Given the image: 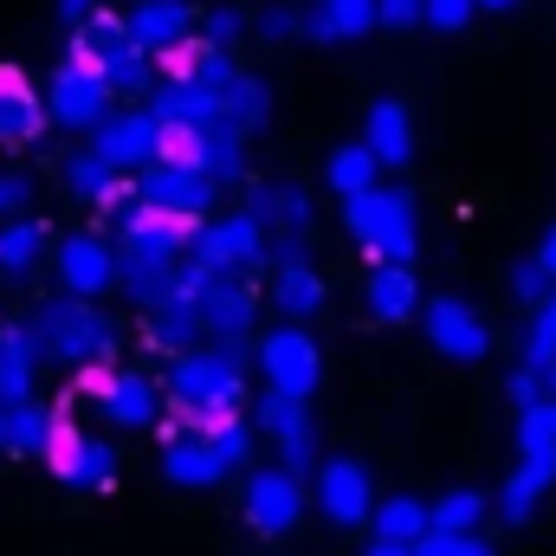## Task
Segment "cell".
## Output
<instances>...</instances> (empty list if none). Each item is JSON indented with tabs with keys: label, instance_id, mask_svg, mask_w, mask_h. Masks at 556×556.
Listing matches in <instances>:
<instances>
[{
	"label": "cell",
	"instance_id": "6da1fadb",
	"mask_svg": "<svg viewBox=\"0 0 556 556\" xmlns=\"http://www.w3.org/2000/svg\"><path fill=\"white\" fill-rule=\"evenodd\" d=\"M247 337H214V343H194L168 363V402L181 433H207L227 415H240V395H247Z\"/></svg>",
	"mask_w": 556,
	"mask_h": 556
},
{
	"label": "cell",
	"instance_id": "7a4b0ae2",
	"mask_svg": "<svg viewBox=\"0 0 556 556\" xmlns=\"http://www.w3.org/2000/svg\"><path fill=\"white\" fill-rule=\"evenodd\" d=\"M188 240H194V227L162 220V214H149L142 201H137V214L117 220V285H124V298H130L137 311L162 304V298L181 285Z\"/></svg>",
	"mask_w": 556,
	"mask_h": 556
},
{
	"label": "cell",
	"instance_id": "3957f363",
	"mask_svg": "<svg viewBox=\"0 0 556 556\" xmlns=\"http://www.w3.org/2000/svg\"><path fill=\"white\" fill-rule=\"evenodd\" d=\"M26 330L39 337V356L65 363V369H91V363H117V324L91 304V298H46Z\"/></svg>",
	"mask_w": 556,
	"mask_h": 556
},
{
	"label": "cell",
	"instance_id": "277c9868",
	"mask_svg": "<svg viewBox=\"0 0 556 556\" xmlns=\"http://www.w3.org/2000/svg\"><path fill=\"white\" fill-rule=\"evenodd\" d=\"M343 227H350V240H356L369 260H382V266H415L420 227H415V201H408L402 188H363V194H350V201H343Z\"/></svg>",
	"mask_w": 556,
	"mask_h": 556
},
{
	"label": "cell",
	"instance_id": "5b68a950",
	"mask_svg": "<svg viewBox=\"0 0 556 556\" xmlns=\"http://www.w3.org/2000/svg\"><path fill=\"white\" fill-rule=\"evenodd\" d=\"M175 291H188L201 304L207 337H247L253 317H260V285H253V273H207V266L181 260V285Z\"/></svg>",
	"mask_w": 556,
	"mask_h": 556
},
{
	"label": "cell",
	"instance_id": "8992f818",
	"mask_svg": "<svg viewBox=\"0 0 556 556\" xmlns=\"http://www.w3.org/2000/svg\"><path fill=\"white\" fill-rule=\"evenodd\" d=\"M214 181L201 175V168H181V162H149L137 175V201L149 214H162V220H181V227H201L207 220V207H214Z\"/></svg>",
	"mask_w": 556,
	"mask_h": 556
},
{
	"label": "cell",
	"instance_id": "52a82bcc",
	"mask_svg": "<svg viewBox=\"0 0 556 556\" xmlns=\"http://www.w3.org/2000/svg\"><path fill=\"white\" fill-rule=\"evenodd\" d=\"M188 260L207 273H260L266 266V227L253 214H227V220H201L188 240Z\"/></svg>",
	"mask_w": 556,
	"mask_h": 556
},
{
	"label": "cell",
	"instance_id": "ba28073f",
	"mask_svg": "<svg viewBox=\"0 0 556 556\" xmlns=\"http://www.w3.org/2000/svg\"><path fill=\"white\" fill-rule=\"evenodd\" d=\"M111 104L117 98H111L104 72H91L78 59H65L52 72V85H46V124H59V130H98L111 117Z\"/></svg>",
	"mask_w": 556,
	"mask_h": 556
},
{
	"label": "cell",
	"instance_id": "9c48e42d",
	"mask_svg": "<svg viewBox=\"0 0 556 556\" xmlns=\"http://www.w3.org/2000/svg\"><path fill=\"white\" fill-rule=\"evenodd\" d=\"M46 466H52L65 485H78V492H111V485H117V446H111V440H91V433H78L65 415L52 420Z\"/></svg>",
	"mask_w": 556,
	"mask_h": 556
},
{
	"label": "cell",
	"instance_id": "30bf717a",
	"mask_svg": "<svg viewBox=\"0 0 556 556\" xmlns=\"http://www.w3.org/2000/svg\"><path fill=\"white\" fill-rule=\"evenodd\" d=\"M260 369H266V382H273L278 395L311 402V389H317V376H324V356H317V343L304 337V324H285V330H273V337L260 343Z\"/></svg>",
	"mask_w": 556,
	"mask_h": 556
},
{
	"label": "cell",
	"instance_id": "8fae6325",
	"mask_svg": "<svg viewBox=\"0 0 556 556\" xmlns=\"http://www.w3.org/2000/svg\"><path fill=\"white\" fill-rule=\"evenodd\" d=\"M162 149V124L149 111H111L98 130H91V155H104L117 175H142Z\"/></svg>",
	"mask_w": 556,
	"mask_h": 556
},
{
	"label": "cell",
	"instance_id": "7c38bea8",
	"mask_svg": "<svg viewBox=\"0 0 556 556\" xmlns=\"http://www.w3.org/2000/svg\"><path fill=\"white\" fill-rule=\"evenodd\" d=\"M420 324H427V343H433L440 356H453V363H479V356L492 350V330H485L479 311L459 304V298H427V304H420Z\"/></svg>",
	"mask_w": 556,
	"mask_h": 556
},
{
	"label": "cell",
	"instance_id": "4fadbf2b",
	"mask_svg": "<svg viewBox=\"0 0 556 556\" xmlns=\"http://www.w3.org/2000/svg\"><path fill=\"white\" fill-rule=\"evenodd\" d=\"M298 518H304V485H298L285 466H266V472L247 479V525H253L260 538L298 531Z\"/></svg>",
	"mask_w": 556,
	"mask_h": 556
},
{
	"label": "cell",
	"instance_id": "5bb4252c",
	"mask_svg": "<svg viewBox=\"0 0 556 556\" xmlns=\"http://www.w3.org/2000/svg\"><path fill=\"white\" fill-rule=\"evenodd\" d=\"M317 505H324V518L343 525V531L369 525V511H376L369 466H356V459H317Z\"/></svg>",
	"mask_w": 556,
	"mask_h": 556
},
{
	"label": "cell",
	"instance_id": "9a60e30c",
	"mask_svg": "<svg viewBox=\"0 0 556 556\" xmlns=\"http://www.w3.org/2000/svg\"><path fill=\"white\" fill-rule=\"evenodd\" d=\"M52 266H59V285L72 298H104L117 285V247L104 233H72V240H59Z\"/></svg>",
	"mask_w": 556,
	"mask_h": 556
},
{
	"label": "cell",
	"instance_id": "2e32d148",
	"mask_svg": "<svg viewBox=\"0 0 556 556\" xmlns=\"http://www.w3.org/2000/svg\"><path fill=\"white\" fill-rule=\"evenodd\" d=\"M149 117L162 124V130H214V124H227V111H220V91H207V85H194V78H168V85H155L149 91Z\"/></svg>",
	"mask_w": 556,
	"mask_h": 556
},
{
	"label": "cell",
	"instance_id": "e0dca14e",
	"mask_svg": "<svg viewBox=\"0 0 556 556\" xmlns=\"http://www.w3.org/2000/svg\"><path fill=\"white\" fill-rule=\"evenodd\" d=\"M201 337H207V324H201V304H194L188 291H168L162 304L142 311V343L162 350V356H181V350H194Z\"/></svg>",
	"mask_w": 556,
	"mask_h": 556
},
{
	"label": "cell",
	"instance_id": "ac0fdd59",
	"mask_svg": "<svg viewBox=\"0 0 556 556\" xmlns=\"http://www.w3.org/2000/svg\"><path fill=\"white\" fill-rule=\"evenodd\" d=\"M162 472H168L175 485H188V492H207V485L227 479V459L214 453L207 433H181V427H168V440H162Z\"/></svg>",
	"mask_w": 556,
	"mask_h": 556
},
{
	"label": "cell",
	"instance_id": "d6986e66",
	"mask_svg": "<svg viewBox=\"0 0 556 556\" xmlns=\"http://www.w3.org/2000/svg\"><path fill=\"white\" fill-rule=\"evenodd\" d=\"M98 408L117 420V427H155L162 420V389L142 369H111L104 389H98Z\"/></svg>",
	"mask_w": 556,
	"mask_h": 556
},
{
	"label": "cell",
	"instance_id": "ffe728a7",
	"mask_svg": "<svg viewBox=\"0 0 556 556\" xmlns=\"http://www.w3.org/2000/svg\"><path fill=\"white\" fill-rule=\"evenodd\" d=\"M369 26H382V13H376V0H317L304 20H298V33L311 39V46H337V39H363Z\"/></svg>",
	"mask_w": 556,
	"mask_h": 556
},
{
	"label": "cell",
	"instance_id": "44dd1931",
	"mask_svg": "<svg viewBox=\"0 0 556 556\" xmlns=\"http://www.w3.org/2000/svg\"><path fill=\"white\" fill-rule=\"evenodd\" d=\"M46 130V98L20 78V72H0V149H26Z\"/></svg>",
	"mask_w": 556,
	"mask_h": 556
},
{
	"label": "cell",
	"instance_id": "7402d4cb",
	"mask_svg": "<svg viewBox=\"0 0 556 556\" xmlns=\"http://www.w3.org/2000/svg\"><path fill=\"white\" fill-rule=\"evenodd\" d=\"M363 149L382 162V168H408L415 162V124H408V104L382 98L369 104V124H363Z\"/></svg>",
	"mask_w": 556,
	"mask_h": 556
},
{
	"label": "cell",
	"instance_id": "603a6c76",
	"mask_svg": "<svg viewBox=\"0 0 556 556\" xmlns=\"http://www.w3.org/2000/svg\"><path fill=\"white\" fill-rule=\"evenodd\" d=\"M130 39L149 59L168 52V46H181V39H194V7L188 0H142L137 13H130Z\"/></svg>",
	"mask_w": 556,
	"mask_h": 556
},
{
	"label": "cell",
	"instance_id": "cb8c5ba5",
	"mask_svg": "<svg viewBox=\"0 0 556 556\" xmlns=\"http://www.w3.org/2000/svg\"><path fill=\"white\" fill-rule=\"evenodd\" d=\"M556 485V453H525L518 459V472L505 479V492H498V518L505 525H531V511H538V498Z\"/></svg>",
	"mask_w": 556,
	"mask_h": 556
},
{
	"label": "cell",
	"instance_id": "d4e9b609",
	"mask_svg": "<svg viewBox=\"0 0 556 556\" xmlns=\"http://www.w3.org/2000/svg\"><path fill=\"white\" fill-rule=\"evenodd\" d=\"M247 214L266 227V233H304L311 227V194L298 188V181H253V194H247Z\"/></svg>",
	"mask_w": 556,
	"mask_h": 556
},
{
	"label": "cell",
	"instance_id": "484cf974",
	"mask_svg": "<svg viewBox=\"0 0 556 556\" xmlns=\"http://www.w3.org/2000/svg\"><path fill=\"white\" fill-rule=\"evenodd\" d=\"M33 369H39V337L26 324H7L0 330V408L33 395Z\"/></svg>",
	"mask_w": 556,
	"mask_h": 556
},
{
	"label": "cell",
	"instance_id": "4316f807",
	"mask_svg": "<svg viewBox=\"0 0 556 556\" xmlns=\"http://www.w3.org/2000/svg\"><path fill=\"white\" fill-rule=\"evenodd\" d=\"M369 317L376 324H408V317H420L415 266H376L369 273Z\"/></svg>",
	"mask_w": 556,
	"mask_h": 556
},
{
	"label": "cell",
	"instance_id": "83f0119b",
	"mask_svg": "<svg viewBox=\"0 0 556 556\" xmlns=\"http://www.w3.org/2000/svg\"><path fill=\"white\" fill-rule=\"evenodd\" d=\"M124 46H137V39H130V20H117V13H104V7H98L85 26H72V59L91 65V72H98L104 59H117Z\"/></svg>",
	"mask_w": 556,
	"mask_h": 556
},
{
	"label": "cell",
	"instance_id": "f1b7e54d",
	"mask_svg": "<svg viewBox=\"0 0 556 556\" xmlns=\"http://www.w3.org/2000/svg\"><path fill=\"white\" fill-rule=\"evenodd\" d=\"M46 220H33V214H20V220H7L0 227V278H26L39 260H46Z\"/></svg>",
	"mask_w": 556,
	"mask_h": 556
},
{
	"label": "cell",
	"instance_id": "f546056e",
	"mask_svg": "<svg viewBox=\"0 0 556 556\" xmlns=\"http://www.w3.org/2000/svg\"><path fill=\"white\" fill-rule=\"evenodd\" d=\"M273 304L291 317V324H304V317H317V311H324V278L311 273V260H304V266H278Z\"/></svg>",
	"mask_w": 556,
	"mask_h": 556
},
{
	"label": "cell",
	"instance_id": "4dcf8cb0",
	"mask_svg": "<svg viewBox=\"0 0 556 556\" xmlns=\"http://www.w3.org/2000/svg\"><path fill=\"white\" fill-rule=\"evenodd\" d=\"M220 111L253 137V130H266V117H273V85H266V78H253V72H240V78L220 91Z\"/></svg>",
	"mask_w": 556,
	"mask_h": 556
},
{
	"label": "cell",
	"instance_id": "1f68e13d",
	"mask_svg": "<svg viewBox=\"0 0 556 556\" xmlns=\"http://www.w3.org/2000/svg\"><path fill=\"white\" fill-rule=\"evenodd\" d=\"M369 525H376V538H389V544H420V538L433 531V525H427V505L408 498V492H402V498H382V505L369 511Z\"/></svg>",
	"mask_w": 556,
	"mask_h": 556
},
{
	"label": "cell",
	"instance_id": "d6a6232c",
	"mask_svg": "<svg viewBox=\"0 0 556 556\" xmlns=\"http://www.w3.org/2000/svg\"><path fill=\"white\" fill-rule=\"evenodd\" d=\"M52 408H39V402H33V395H26V402H13V408H7V453H39V459H46V440H52Z\"/></svg>",
	"mask_w": 556,
	"mask_h": 556
},
{
	"label": "cell",
	"instance_id": "836d02e7",
	"mask_svg": "<svg viewBox=\"0 0 556 556\" xmlns=\"http://www.w3.org/2000/svg\"><path fill=\"white\" fill-rule=\"evenodd\" d=\"M479 518H485V492H466V485L427 505V525H433V531H446V538H466V531H479Z\"/></svg>",
	"mask_w": 556,
	"mask_h": 556
},
{
	"label": "cell",
	"instance_id": "e575fe53",
	"mask_svg": "<svg viewBox=\"0 0 556 556\" xmlns=\"http://www.w3.org/2000/svg\"><path fill=\"white\" fill-rule=\"evenodd\" d=\"M98 72H104L111 98H149V72H155V59H149L142 46H124V52H117V59H104Z\"/></svg>",
	"mask_w": 556,
	"mask_h": 556
},
{
	"label": "cell",
	"instance_id": "d590c367",
	"mask_svg": "<svg viewBox=\"0 0 556 556\" xmlns=\"http://www.w3.org/2000/svg\"><path fill=\"white\" fill-rule=\"evenodd\" d=\"M376 168H382V162H376V155H369L363 142H343V149L330 155V188H337V194L350 201V194L376 188Z\"/></svg>",
	"mask_w": 556,
	"mask_h": 556
},
{
	"label": "cell",
	"instance_id": "8d00e7d4",
	"mask_svg": "<svg viewBox=\"0 0 556 556\" xmlns=\"http://www.w3.org/2000/svg\"><path fill=\"white\" fill-rule=\"evenodd\" d=\"M525 453H556V402L518 408V459Z\"/></svg>",
	"mask_w": 556,
	"mask_h": 556
},
{
	"label": "cell",
	"instance_id": "74e56055",
	"mask_svg": "<svg viewBox=\"0 0 556 556\" xmlns=\"http://www.w3.org/2000/svg\"><path fill=\"white\" fill-rule=\"evenodd\" d=\"M253 427H260V433H291V427H304V402H298V395H278V389H266V395H260V402H253Z\"/></svg>",
	"mask_w": 556,
	"mask_h": 556
},
{
	"label": "cell",
	"instance_id": "f35d334b",
	"mask_svg": "<svg viewBox=\"0 0 556 556\" xmlns=\"http://www.w3.org/2000/svg\"><path fill=\"white\" fill-rule=\"evenodd\" d=\"M194 85H207V91H227L233 78H240V65H233V52L227 46H207V39H194V72H188Z\"/></svg>",
	"mask_w": 556,
	"mask_h": 556
},
{
	"label": "cell",
	"instance_id": "ab89813d",
	"mask_svg": "<svg viewBox=\"0 0 556 556\" xmlns=\"http://www.w3.org/2000/svg\"><path fill=\"white\" fill-rule=\"evenodd\" d=\"M207 440H214V453L227 459V472H233V466H240V459L253 453V427H247L240 415H227L220 427H207Z\"/></svg>",
	"mask_w": 556,
	"mask_h": 556
},
{
	"label": "cell",
	"instance_id": "60d3db41",
	"mask_svg": "<svg viewBox=\"0 0 556 556\" xmlns=\"http://www.w3.org/2000/svg\"><path fill=\"white\" fill-rule=\"evenodd\" d=\"M278 459H285V472H291V479L317 466V433H311V420H304V427H291V433H278Z\"/></svg>",
	"mask_w": 556,
	"mask_h": 556
},
{
	"label": "cell",
	"instance_id": "b9f144b4",
	"mask_svg": "<svg viewBox=\"0 0 556 556\" xmlns=\"http://www.w3.org/2000/svg\"><path fill=\"white\" fill-rule=\"evenodd\" d=\"M415 556H492V544L479 538V531H466V538H446V531H427L415 544Z\"/></svg>",
	"mask_w": 556,
	"mask_h": 556
},
{
	"label": "cell",
	"instance_id": "7bdbcfd3",
	"mask_svg": "<svg viewBox=\"0 0 556 556\" xmlns=\"http://www.w3.org/2000/svg\"><path fill=\"white\" fill-rule=\"evenodd\" d=\"M33 207V175L26 168H0V220H20Z\"/></svg>",
	"mask_w": 556,
	"mask_h": 556
},
{
	"label": "cell",
	"instance_id": "ee69618b",
	"mask_svg": "<svg viewBox=\"0 0 556 556\" xmlns=\"http://www.w3.org/2000/svg\"><path fill=\"white\" fill-rule=\"evenodd\" d=\"M511 298H518V304H531V311H538V304H544V298H551V273H544V266H538V260H525V266H518V273H511Z\"/></svg>",
	"mask_w": 556,
	"mask_h": 556
},
{
	"label": "cell",
	"instance_id": "f6af8a7d",
	"mask_svg": "<svg viewBox=\"0 0 556 556\" xmlns=\"http://www.w3.org/2000/svg\"><path fill=\"white\" fill-rule=\"evenodd\" d=\"M472 7H479V0H420V20L440 26V33H459V26L472 20Z\"/></svg>",
	"mask_w": 556,
	"mask_h": 556
},
{
	"label": "cell",
	"instance_id": "bcb514c9",
	"mask_svg": "<svg viewBox=\"0 0 556 556\" xmlns=\"http://www.w3.org/2000/svg\"><path fill=\"white\" fill-rule=\"evenodd\" d=\"M556 363V330L544 317H531V330H525V369H551Z\"/></svg>",
	"mask_w": 556,
	"mask_h": 556
},
{
	"label": "cell",
	"instance_id": "7dc6e473",
	"mask_svg": "<svg viewBox=\"0 0 556 556\" xmlns=\"http://www.w3.org/2000/svg\"><path fill=\"white\" fill-rule=\"evenodd\" d=\"M240 33H247V20H240L233 7H214V13L201 20V39H207V46H227V52H233V39H240Z\"/></svg>",
	"mask_w": 556,
	"mask_h": 556
},
{
	"label": "cell",
	"instance_id": "c3c4849f",
	"mask_svg": "<svg viewBox=\"0 0 556 556\" xmlns=\"http://www.w3.org/2000/svg\"><path fill=\"white\" fill-rule=\"evenodd\" d=\"M505 395H511V408H531V402H544V376L538 369H511Z\"/></svg>",
	"mask_w": 556,
	"mask_h": 556
},
{
	"label": "cell",
	"instance_id": "681fc988",
	"mask_svg": "<svg viewBox=\"0 0 556 556\" xmlns=\"http://www.w3.org/2000/svg\"><path fill=\"white\" fill-rule=\"evenodd\" d=\"M291 33H298V13L291 7H266L260 13V39H291Z\"/></svg>",
	"mask_w": 556,
	"mask_h": 556
},
{
	"label": "cell",
	"instance_id": "f907efd6",
	"mask_svg": "<svg viewBox=\"0 0 556 556\" xmlns=\"http://www.w3.org/2000/svg\"><path fill=\"white\" fill-rule=\"evenodd\" d=\"M376 13L389 26H408V20H420V0H376Z\"/></svg>",
	"mask_w": 556,
	"mask_h": 556
},
{
	"label": "cell",
	"instance_id": "816d5d0a",
	"mask_svg": "<svg viewBox=\"0 0 556 556\" xmlns=\"http://www.w3.org/2000/svg\"><path fill=\"white\" fill-rule=\"evenodd\" d=\"M91 13H98V0H59V20H65V26H85Z\"/></svg>",
	"mask_w": 556,
	"mask_h": 556
},
{
	"label": "cell",
	"instance_id": "f5cc1de1",
	"mask_svg": "<svg viewBox=\"0 0 556 556\" xmlns=\"http://www.w3.org/2000/svg\"><path fill=\"white\" fill-rule=\"evenodd\" d=\"M538 266H544V273H551V285H556V227L544 233V247H538Z\"/></svg>",
	"mask_w": 556,
	"mask_h": 556
},
{
	"label": "cell",
	"instance_id": "db71d44e",
	"mask_svg": "<svg viewBox=\"0 0 556 556\" xmlns=\"http://www.w3.org/2000/svg\"><path fill=\"white\" fill-rule=\"evenodd\" d=\"M363 556H415V544H389V538H376Z\"/></svg>",
	"mask_w": 556,
	"mask_h": 556
},
{
	"label": "cell",
	"instance_id": "11a10c76",
	"mask_svg": "<svg viewBox=\"0 0 556 556\" xmlns=\"http://www.w3.org/2000/svg\"><path fill=\"white\" fill-rule=\"evenodd\" d=\"M538 317H544V324H551V330H556V285H551V298L538 304Z\"/></svg>",
	"mask_w": 556,
	"mask_h": 556
},
{
	"label": "cell",
	"instance_id": "9f6ffc18",
	"mask_svg": "<svg viewBox=\"0 0 556 556\" xmlns=\"http://www.w3.org/2000/svg\"><path fill=\"white\" fill-rule=\"evenodd\" d=\"M479 7H492V13H511V7H518V0H479Z\"/></svg>",
	"mask_w": 556,
	"mask_h": 556
},
{
	"label": "cell",
	"instance_id": "6f0895ef",
	"mask_svg": "<svg viewBox=\"0 0 556 556\" xmlns=\"http://www.w3.org/2000/svg\"><path fill=\"white\" fill-rule=\"evenodd\" d=\"M0 453H7V408H0Z\"/></svg>",
	"mask_w": 556,
	"mask_h": 556
},
{
	"label": "cell",
	"instance_id": "680465c9",
	"mask_svg": "<svg viewBox=\"0 0 556 556\" xmlns=\"http://www.w3.org/2000/svg\"><path fill=\"white\" fill-rule=\"evenodd\" d=\"M0 330H7V324H0Z\"/></svg>",
	"mask_w": 556,
	"mask_h": 556
}]
</instances>
